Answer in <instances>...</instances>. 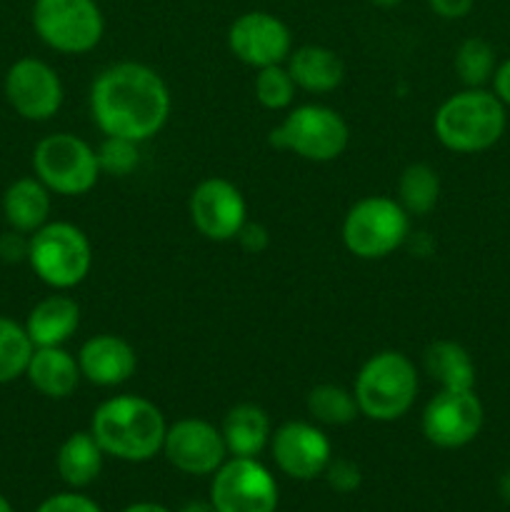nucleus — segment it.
Segmentation results:
<instances>
[{
	"mask_svg": "<svg viewBox=\"0 0 510 512\" xmlns=\"http://www.w3.org/2000/svg\"><path fill=\"white\" fill-rule=\"evenodd\" d=\"M170 108L173 100L165 80L135 60L108 65L90 88V115L103 135L145 143L165 128Z\"/></svg>",
	"mask_w": 510,
	"mask_h": 512,
	"instance_id": "f257e3e1",
	"label": "nucleus"
},
{
	"mask_svg": "<svg viewBox=\"0 0 510 512\" xmlns=\"http://www.w3.org/2000/svg\"><path fill=\"white\" fill-rule=\"evenodd\" d=\"M165 415L143 395H113L95 408L90 433L105 455L125 463H145L163 450Z\"/></svg>",
	"mask_w": 510,
	"mask_h": 512,
	"instance_id": "f03ea898",
	"label": "nucleus"
},
{
	"mask_svg": "<svg viewBox=\"0 0 510 512\" xmlns=\"http://www.w3.org/2000/svg\"><path fill=\"white\" fill-rule=\"evenodd\" d=\"M508 115L493 90L465 88L435 110V138L450 153L473 155L493 148L505 133Z\"/></svg>",
	"mask_w": 510,
	"mask_h": 512,
	"instance_id": "7ed1b4c3",
	"label": "nucleus"
},
{
	"mask_svg": "<svg viewBox=\"0 0 510 512\" xmlns=\"http://www.w3.org/2000/svg\"><path fill=\"white\" fill-rule=\"evenodd\" d=\"M355 403L360 415L375 423H393L408 415L418 398V370L400 350L370 355L355 375Z\"/></svg>",
	"mask_w": 510,
	"mask_h": 512,
	"instance_id": "20e7f679",
	"label": "nucleus"
},
{
	"mask_svg": "<svg viewBox=\"0 0 510 512\" xmlns=\"http://www.w3.org/2000/svg\"><path fill=\"white\" fill-rule=\"evenodd\" d=\"M28 263L38 280L53 290H73L93 268V245L88 235L65 220H48L30 235Z\"/></svg>",
	"mask_w": 510,
	"mask_h": 512,
	"instance_id": "39448f33",
	"label": "nucleus"
},
{
	"mask_svg": "<svg viewBox=\"0 0 510 512\" xmlns=\"http://www.w3.org/2000/svg\"><path fill=\"white\" fill-rule=\"evenodd\" d=\"M268 143L310 163H330L348 148L350 128L338 110L308 103L288 110L283 123L270 130Z\"/></svg>",
	"mask_w": 510,
	"mask_h": 512,
	"instance_id": "423d86ee",
	"label": "nucleus"
},
{
	"mask_svg": "<svg viewBox=\"0 0 510 512\" xmlns=\"http://www.w3.org/2000/svg\"><path fill=\"white\" fill-rule=\"evenodd\" d=\"M410 215L388 195L360 198L345 213L343 243L360 260H383L408 240Z\"/></svg>",
	"mask_w": 510,
	"mask_h": 512,
	"instance_id": "0eeeda50",
	"label": "nucleus"
},
{
	"mask_svg": "<svg viewBox=\"0 0 510 512\" xmlns=\"http://www.w3.org/2000/svg\"><path fill=\"white\" fill-rule=\"evenodd\" d=\"M33 173L50 193L85 195L98 185V153L90 143L73 133L45 135L33 150Z\"/></svg>",
	"mask_w": 510,
	"mask_h": 512,
	"instance_id": "6e6552de",
	"label": "nucleus"
},
{
	"mask_svg": "<svg viewBox=\"0 0 510 512\" xmlns=\"http://www.w3.org/2000/svg\"><path fill=\"white\" fill-rule=\"evenodd\" d=\"M33 28L55 53L83 55L103 40L105 18L98 0H35Z\"/></svg>",
	"mask_w": 510,
	"mask_h": 512,
	"instance_id": "1a4fd4ad",
	"label": "nucleus"
},
{
	"mask_svg": "<svg viewBox=\"0 0 510 512\" xmlns=\"http://www.w3.org/2000/svg\"><path fill=\"white\" fill-rule=\"evenodd\" d=\"M485 423V410L473 390L440 388L420 418L425 440L440 450H458L473 443Z\"/></svg>",
	"mask_w": 510,
	"mask_h": 512,
	"instance_id": "9d476101",
	"label": "nucleus"
},
{
	"mask_svg": "<svg viewBox=\"0 0 510 512\" xmlns=\"http://www.w3.org/2000/svg\"><path fill=\"white\" fill-rule=\"evenodd\" d=\"M210 503L215 512H275L278 485L255 458H230L213 473Z\"/></svg>",
	"mask_w": 510,
	"mask_h": 512,
	"instance_id": "9b49d317",
	"label": "nucleus"
},
{
	"mask_svg": "<svg viewBox=\"0 0 510 512\" xmlns=\"http://www.w3.org/2000/svg\"><path fill=\"white\" fill-rule=\"evenodd\" d=\"M188 215L203 238L228 243L238 238L243 225L248 223V203L238 185L213 175L193 188L188 198Z\"/></svg>",
	"mask_w": 510,
	"mask_h": 512,
	"instance_id": "f8f14e48",
	"label": "nucleus"
},
{
	"mask_svg": "<svg viewBox=\"0 0 510 512\" xmlns=\"http://www.w3.org/2000/svg\"><path fill=\"white\" fill-rule=\"evenodd\" d=\"M5 98L20 118L43 123L63 105V80L45 60L20 58L5 73Z\"/></svg>",
	"mask_w": 510,
	"mask_h": 512,
	"instance_id": "ddd939ff",
	"label": "nucleus"
},
{
	"mask_svg": "<svg viewBox=\"0 0 510 512\" xmlns=\"http://www.w3.org/2000/svg\"><path fill=\"white\" fill-rule=\"evenodd\" d=\"M228 48L240 63L260 70L268 65H283L288 60L293 53V35L278 15L250 10L230 25Z\"/></svg>",
	"mask_w": 510,
	"mask_h": 512,
	"instance_id": "4468645a",
	"label": "nucleus"
},
{
	"mask_svg": "<svg viewBox=\"0 0 510 512\" xmlns=\"http://www.w3.org/2000/svg\"><path fill=\"white\" fill-rule=\"evenodd\" d=\"M163 453L168 463L185 475H213L228 458L220 428L203 418H183L168 425Z\"/></svg>",
	"mask_w": 510,
	"mask_h": 512,
	"instance_id": "2eb2a0df",
	"label": "nucleus"
},
{
	"mask_svg": "<svg viewBox=\"0 0 510 512\" xmlns=\"http://www.w3.org/2000/svg\"><path fill=\"white\" fill-rule=\"evenodd\" d=\"M270 453L275 465L295 480L318 478L333 460L328 435L318 425L305 420H290L280 425L270 438Z\"/></svg>",
	"mask_w": 510,
	"mask_h": 512,
	"instance_id": "dca6fc26",
	"label": "nucleus"
},
{
	"mask_svg": "<svg viewBox=\"0 0 510 512\" xmlns=\"http://www.w3.org/2000/svg\"><path fill=\"white\" fill-rule=\"evenodd\" d=\"M78 365L83 380L98 388H118L128 383L138 370V355L125 338L100 333L85 340L78 350Z\"/></svg>",
	"mask_w": 510,
	"mask_h": 512,
	"instance_id": "f3484780",
	"label": "nucleus"
},
{
	"mask_svg": "<svg viewBox=\"0 0 510 512\" xmlns=\"http://www.w3.org/2000/svg\"><path fill=\"white\" fill-rule=\"evenodd\" d=\"M80 328V305L75 298L65 295L63 290H55V295H48L35 308L30 310L25 320L30 340L35 348H55L65 345Z\"/></svg>",
	"mask_w": 510,
	"mask_h": 512,
	"instance_id": "a211bd4d",
	"label": "nucleus"
},
{
	"mask_svg": "<svg viewBox=\"0 0 510 512\" xmlns=\"http://www.w3.org/2000/svg\"><path fill=\"white\" fill-rule=\"evenodd\" d=\"M25 378L45 398L65 400L75 393L83 375H80L78 355L68 353L63 345H55V348L33 350Z\"/></svg>",
	"mask_w": 510,
	"mask_h": 512,
	"instance_id": "6ab92c4d",
	"label": "nucleus"
},
{
	"mask_svg": "<svg viewBox=\"0 0 510 512\" xmlns=\"http://www.w3.org/2000/svg\"><path fill=\"white\" fill-rule=\"evenodd\" d=\"M285 68L305 93H333L345 80V63L325 45H300L288 55Z\"/></svg>",
	"mask_w": 510,
	"mask_h": 512,
	"instance_id": "aec40b11",
	"label": "nucleus"
},
{
	"mask_svg": "<svg viewBox=\"0 0 510 512\" xmlns=\"http://www.w3.org/2000/svg\"><path fill=\"white\" fill-rule=\"evenodd\" d=\"M225 448L233 458H258L273 438L270 418L260 405L240 403L228 410L220 425Z\"/></svg>",
	"mask_w": 510,
	"mask_h": 512,
	"instance_id": "412c9836",
	"label": "nucleus"
},
{
	"mask_svg": "<svg viewBox=\"0 0 510 512\" xmlns=\"http://www.w3.org/2000/svg\"><path fill=\"white\" fill-rule=\"evenodd\" d=\"M50 195L53 193L35 175L10 183L3 195V213L10 228L25 235H33L35 230L43 228L50 220V208H53Z\"/></svg>",
	"mask_w": 510,
	"mask_h": 512,
	"instance_id": "4be33fe9",
	"label": "nucleus"
},
{
	"mask_svg": "<svg viewBox=\"0 0 510 512\" xmlns=\"http://www.w3.org/2000/svg\"><path fill=\"white\" fill-rule=\"evenodd\" d=\"M425 373L443 390H473L475 363L468 350L455 340H435L425 350Z\"/></svg>",
	"mask_w": 510,
	"mask_h": 512,
	"instance_id": "5701e85b",
	"label": "nucleus"
},
{
	"mask_svg": "<svg viewBox=\"0 0 510 512\" xmlns=\"http://www.w3.org/2000/svg\"><path fill=\"white\" fill-rule=\"evenodd\" d=\"M103 448L93 433H73L58 450V475L70 488H88L103 470Z\"/></svg>",
	"mask_w": 510,
	"mask_h": 512,
	"instance_id": "b1692460",
	"label": "nucleus"
},
{
	"mask_svg": "<svg viewBox=\"0 0 510 512\" xmlns=\"http://www.w3.org/2000/svg\"><path fill=\"white\" fill-rule=\"evenodd\" d=\"M440 178L428 163H413L403 170L398 183V203L408 215H428L438 205Z\"/></svg>",
	"mask_w": 510,
	"mask_h": 512,
	"instance_id": "393cba45",
	"label": "nucleus"
},
{
	"mask_svg": "<svg viewBox=\"0 0 510 512\" xmlns=\"http://www.w3.org/2000/svg\"><path fill=\"white\" fill-rule=\"evenodd\" d=\"M35 345L25 325L0 315V385L23 378Z\"/></svg>",
	"mask_w": 510,
	"mask_h": 512,
	"instance_id": "a878e982",
	"label": "nucleus"
},
{
	"mask_svg": "<svg viewBox=\"0 0 510 512\" xmlns=\"http://www.w3.org/2000/svg\"><path fill=\"white\" fill-rule=\"evenodd\" d=\"M305 405H308L310 418L323 425H348L360 415L353 390H345L333 383L315 385L308 393Z\"/></svg>",
	"mask_w": 510,
	"mask_h": 512,
	"instance_id": "bb28decb",
	"label": "nucleus"
},
{
	"mask_svg": "<svg viewBox=\"0 0 510 512\" xmlns=\"http://www.w3.org/2000/svg\"><path fill=\"white\" fill-rule=\"evenodd\" d=\"M495 68V50L485 38H465L455 50V73L465 88H485Z\"/></svg>",
	"mask_w": 510,
	"mask_h": 512,
	"instance_id": "cd10ccee",
	"label": "nucleus"
},
{
	"mask_svg": "<svg viewBox=\"0 0 510 512\" xmlns=\"http://www.w3.org/2000/svg\"><path fill=\"white\" fill-rule=\"evenodd\" d=\"M253 90L255 100H258L265 110H285L293 105L298 85L293 83V78H290L285 65H268V68L258 70Z\"/></svg>",
	"mask_w": 510,
	"mask_h": 512,
	"instance_id": "c85d7f7f",
	"label": "nucleus"
},
{
	"mask_svg": "<svg viewBox=\"0 0 510 512\" xmlns=\"http://www.w3.org/2000/svg\"><path fill=\"white\" fill-rule=\"evenodd\" d=\"M140 143L128 138H115V135H105L103 143L98 145V165L100 173H108L113 178H125L133 173L140 163Z\"/></svg>",
	"mask_w": 510,
	"mask_h": 512,
	"instance_id": "c756f323",
	"label": "nucleus"
},
{
	"mask_svg": "<svg viewBox=\"0 0 510 512\" xmlns=\"http://www.w3.org/2000/svg\"><path fill=\"white\" fill-rule=\"evenodd\" d=\"M323 475L328 478V485L335 493H353V490H358L360 483H363V475H360L358 465H355L353 460L345 458L330 460Z\"/></svg>",
	"mask_w": 510,
	"mask_h": 512,
	"instance_id": "7c9ffc66",
	"label": "nucleus"
},
{
	"mask_svg": "<svg viewBox=\"0 0 510 512\" xmlns=\"http://www.w3.org/2000/svg\"><path fill=\"white\" fill-rule=\"evenodd\" d=\"M35 512H103L90 498L78 493H58L45 500Z\"/></svg>",
	"mask_w": 510,
	"mask_h": 512,
	"instance_id": "2f4dec72",
	"label": "nucleus"
},
{
	"mask_svg": "<svg viewBox=\"0 0 510 512\" xmlns=\"http://www.w3.org/2000/svg\"><path fill=\"white\" fill-rule=\"evenodd\" d=\"M28 245L30 235L10 230V233L0 235V258L5 263H23V260H28Z\"/></svg>",
	"mask_w": 510,
	"mask_h": 512,
	"instance_id": "473e14b6",
	"label": "nucleus"
},
{
	"mask_svg": "<svg viewBox=\"0 0 510 512\" xmlns=\"http://www.w3.org/2000/svg\"><path fill=\"white\" fill-rule=\"evenodd\" d=\"M235 240H238L240 248H243L245 253L258 255V253H263L265 248H268L270 235H268V230H265L260 223H245L243 230H240L238 238H235Z\"/></svg>",
	"mask_w": 510,
	"mask_h": 512,
	"instance_id": "72a5a7b5",
	"label": "nucleus"
},
{
	"mask_svg": "<svg viewBox=\"0 0 510 512\" xmlns=\"http://www.w3.org/2000/svg\"><path fill=\"white\" fill-rule=\"evenodd\" d=\"M430 10L443 20H460L473 10L475 0H428Z\"/></svg>",
	"mask_w": 510,
	"mask_h": 512,
	"instance_id": "f704fd0d",
	"label": "nucleus"
},
{
	"mask_svg": "<svg viewBox=\"0 0 510 512\" xmlns=\"http://www.w3.org/2000/svg\"><path fill=\"white\" fill-rule=\"evenodd\" d=\"M493 93L498 95L500 103L510 105V58L495 68L493 75Z\"/></svg>",
	"mask_w": 510,
	"mask_h": 512,
	"instance_id": "c9c22d12",
	"label": "nucleus"
},
{
	"mask_svg": "<svg viewBox=\"0 0 510 512\" xmlns=\"http://www.w3.org/2000/svg\"><path fill=\"white\" fill-rule=\"evenodd\" d=\"M123 512H170V510L163 508V505H155V503H135V505H130V508H125Z\"/></svg>",
	"mask_w": 510,
	"mask_h": 512,
	"instance_id": "e433bc0d",
	"label": "nucleus"
},
{
	"mask_svg": "<svg viewBox=\"0 0 510 512\" xmlns=\"http://www.w3.org/2000/svg\"><path fill=\"white\" fill-rule=\"evenodd\" d=\"M180 512H215L213 503H203V500H193V503H185Z\"/></svg>",
	"mask_w": 510,
	"mask_h": 512,
	"instance_id": "4c0bfd02",
	"label": "nucleus"
},
{
	"mask_svg": "<svg viewBox=\"0 0 510 512\" xmlns=\"http://www.w3.org/2000/svg\"><path fill=\"white\" fill-rule=\"evenodd\" d=\"M498 493L505 503H510V470H505L498 480Z\"/></svg>",
	"mask_w": 510,
	"mask_h": 512,
	"instance_id": "58836bf2",
	"label": "nucleus"
},
{
	"mask_svg": "<svg viewBox=\"0 0 510 512\" xmlns=\"http://www.w3.org/2000/svg\"><path fill=\"white\" fill-rule=\"evenodd\" d=\"M373 5H378V8H395V5H400L403 0H370Z\"/></svg>",
	"mask_w": 510,
	"mask_h": 512,
	"instance_id": "ea45409f",
	"label": "nucleus"
},
{
	"mask_svg": "<svg viewBox=\"0 0 510 512\" xmlns=\"http://www.w3.org/2000/svg\"><path fill=\"white\" fill-rule=\"evenodd\" d=\"M0 512H13V508H10V503L3 498V495H0Z\"/></svg>",
	"mask_w": 510,
	"mask_h": 512,
	"instance_id": "a19ab883",
	"label": "nucleus"
}]
</instances>
